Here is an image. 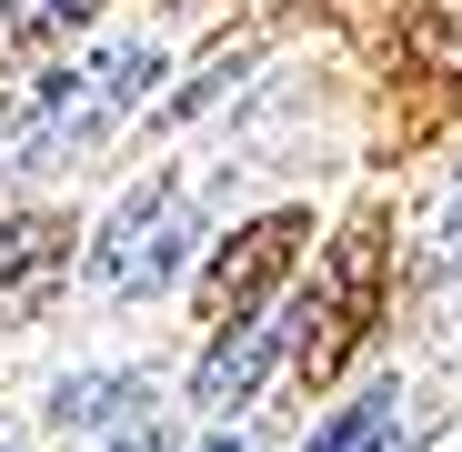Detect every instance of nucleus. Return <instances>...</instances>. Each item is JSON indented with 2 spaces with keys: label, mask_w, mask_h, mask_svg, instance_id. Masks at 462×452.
<instances>
[{
  "label": "nucleus",
  "mask_w": 462,
  "mask_h": 452,
  "mask_svg": "<svg viewBox=\"0 0 462 452\" xmlns=\"http://www.w3.org/2000/svg\"><path fill=\"white\" fill-rule=\"evenodd\" d=\"M151 81H162V51H91V60H60V70H31V81L0 91V171L21 161H70V151H91Z\"/></svg>",
  "instance_id": "nucleus-1"
},
{
  "label": "nucleus",
  "mask_w": 462,
  "mask_h": 452,
  "mask_svg": "<svg viewBox=\"0 0 462 452\" xmlns=\"http://www.w3.org/2000/svg\"><path fill=\"white\" fill-rule=\"evenodd\" d=\"M372 322H382V211H362L352 232L332 242V262H322V281H312V301H301V342H291V362H301V383H332V372L372 342Z\"/></svg>",
  "instance_id": "nucleus-2"
},
{
  "label": "nucleus",
  "mask_w": 462,
  "mask_h": 452,
  "mask_svg": "<svg viewBox=\"0 0 462 452\" xmlns=\"http://www.w3.org/2000/svg\"><path fill=\"white\" fill-rule=\"evenodd\" d=\"M201 242V211H191V181L162 171V181H141L121 211H111V232L91 252V281L101 291H162L181 272V252Z\"/></svg>",
  "instance_id": "nucleus-3"
},
{
  "label": "nucleus",
  "mask_w": 462,
  "mask_h": 452,
  "mask_svg": "<svg viewBox=\"0 0 462 452\" xmlns=\"http://www.w3.org/2000/svg\"><path fill=\"white\" fill-rule=\"evenodd\" d=\"M301 211H262V221H242L221 252H211V272H201V322L211 332H242V322H262V301H272V281L301 262Z\"/></svg>",
  "instance_id": "nucleus-4"
},
{
  "label": "nucleus",
  "mask_w": 462,
  "mask_h": 452,
  "mask_svg": "<svg viewBox=\"0 0 462 452\" xmlns=\"http://www.w3.org/2000/svg\"><path fill=\"white\" fill-rule=\"evenodd\" d=\"M70 221L60 211H11L0 221V322H31L41 301L60 291V272H70Z\"/></svg>",
  "instance_id": "nucleus-5"
},
{
  "label": "nucleus",
  "mask_w": 462,
  "mask_h": 452,
  "mask_svg": "<svg viewBox=\"0 0 462 452\" xmlns=\"http://www.w3.org/2000/svg\"><path fill=\"white\" fill-rule=\"evenodd\" d=\"M282 362V322H242V332H221L191 372V402L201 412H231V402H252V383Z\"/></svg>",
  "instance_id": "nucleus-6"
},
{
  "label": "nucleus",
  "mask_w": 462,
  "mask_h": 452,
  "mask_svg": "<svg viewBox=\"0 0 462 452\" xmlns=\"http://www.w3.org/2000/svg\"><path fill=\"white\" fill-rule=\"evenodd\" d=\"M141 383H131V372H70V383L51 392V422L60 432H101V422H141Z\"/></svg>",
  "instance_id": "nucleus-7"
},
{
  "label": "nucleus",
  "mask_w": 462,
  "mask_h": 452,
  "mask_svg": "<svg viewBox=\"0 0 462 452\" xmlns=\"http://www.w3.org/2000/svg\"><path fill=\"white\" fill-rule=\"evenodd\" d=\"M402 60L462 91V0H412L402 11Z\"/></svg>",
  "instance_id": "nucleus-8"
},
{
  "label": "nucleus",
  "mask_w": 462,
  "mask_h": 452,
  "mask_svg": "<svg viewBox=\"0 0 462 452\" xmlns=\"http://www.w3.org/2000/svg\"><path fill=\"white\" fill-rule=\"evenodd\" d=\"M382 442H393V392H362V402H342L301 452H382Z\"/></svg>",
  "instance_id": "nucleus-9"
},
{
  "label": "nucleus",
  "mask_w": 462,
  "mask_h": 452,
  "mask_svg": "<svg viewBox=\"0 0 462 452\" xmlns=\"http://www.w3.org/2000/svg\"><path fill=\"white\" fill-rule=\"evenodd\" d=\"M101 11V0H0V31L11 41H60V31H81Z\"/></svg>",
  "instance_id": "nucleus-10"
},
{
  "label": "nucleus",
  "mask_w": 462,
  "mask_h": 452,
  "mask_svg": "<svg viewBox=\"0 0 462 452\" xmlns=\"http://www.w3.org/2000/svg\"><path fill=\"white\" fill-rule=\"evenodd\" d=\"M111 452H162V432H151V422H131V432H121Z\"/></svg>",
  "instance_id": "nucleus-11"
},
{
  "label": "nucleus",
  "mask_w": 462,
  "mask_h": 452,
  "mask_svg": "<svg viewBox=\"0 0 462 452\" xmlns=\"http://www.w3.org/2000/svg\"><path fill=\"white\" fill-rule=\"evenodd\" d=\"M201 452H231V442H201Z\"/></svg>",
  "instance_id": "nucleus-12"
},
{
  "label": "nucleus",
  "mask_w": 462,
  "mask_h": 452,
  "mask_svg": "<svg viewBox=\"0 0 462 452\" xmlns=\"http://www.w3.org/2000/svg\"><path fill=\"white\" fill-rule=\"evenodd\" d=\"M0 452H21V442H0Z\"/></svg>",
  "instance_id": "nucleus-13"
}]
</instances>
